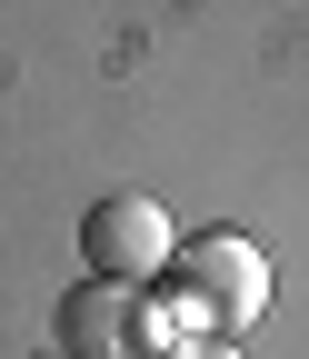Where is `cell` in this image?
Instances as JSON below:
<instances>
[{"mask_svg":"<svg viewBox=\"0 0 309 359\" xmlns=\"http://www.w3.org/2000/svg\"><path fill=\"white\" fill-rule=\"evenodd\" d=\"M80 250H90L100 280H130V290H150L160 269H170V210L150 190H110L90 219H80Z\"/></svg>","mask_w":309,"mask_h":359,"instance_id":"7a4b0ae2","label":"cell"},{"mask_svg":"<svg viewBox=\"0 0 309 359\" xmlns=\"http://www.w3.org/2000/svg\"><path fill=\"white\" fill-rule=\"evenodd\" d=\"M160 359H240V349H219V339H210V349H160Z\"/></svg>","mask_w":309,"mask_h":359,"instance_id":"277c9868","label":"cell"},{"mask_svg":"<svg viewBox=\"0 0 309 359\" xmlns=\"http://www.w3.org/2000/svg\"><path fill=\"white\" fill-rule=\"evenodd\" d=\"M170 299L210 330H249L270 309V259H259L240 230H200L190 250H170Z\"/></svg>","mask_w":309,"mask_h":359,"instance_id":"6da1fadb","label":"cell"},{"mask_svg":"<svg viewBox=\"0 0 309 359\" xmlns=\"http://www.w3.org/2000/svg\"><path fill=\"white\" fill-rule=\"evenodd\" d=\"M60 349L70 359H160V330H150V299L130 280H80L60 299Z\"/></svg>","mask_w":309,"mask_h":359,"instance_id":"3957f363","label":"cell"}]
</instances>
